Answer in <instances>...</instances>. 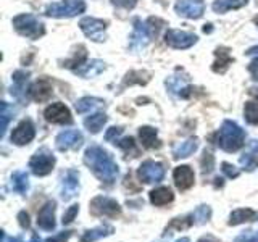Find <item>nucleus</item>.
I'll return each mask as SVG.
<instances>
[{"mask_svg": "<svg viewBox=\"0 0 258 242\" xmlns=\"http://www.w3.org/2000/svg\"><path fill=\"white\" fill-rule=\"evenodd\" d=\"M84 163L92 169V173L105 184H111L118 176V165L110 153L99 147L91 145L84 153Z\"/></svg>", "mask_w": 258, "mask_h": 242, "instance_id": "nucleus-1", "label": "nucleus"}, {"mask_svg": "<svg viewBox=\"0 0 258 242\" xmlns=\"http://www.w3.org/2000/svg\"><path fill=\"white\" fill-rule=\"evenodd\" d=\"M216 144L224 152H237L245 144V133L237 123L226 119L221 129L216 133Z\"/></svg>", "mask_w": 258, "mask_h": 242, "instance_id": "nucleus-2", "label": "nucleus"}, {"mask_svg": "<svg viewBox=\"0 0 258 242\" xmlns=\"http://www.w3.org/2000/svg\"><path fill=\"white\" fill-rule=\"evenodd\" d=\"M13 26L20 36L32 39V40H36L45 34L44 23L39 18H36L34 15H29V13H23V15L15 16Z\"/></svg>", "mask_w": 258, "mask_h": 242, "instance_id": "nucleus-3", "label": "nucleus"}, {"mask_svg": "<svg viewBox=\"0 0 258 242\" xmlns=\"http://www.w3.org/2000/svg\"><path fill=\"white\" fill-rule=\"evenodd\" d=\"M84 10H86L84 0H63V2L48 5L45 15L52 16V18H73V16L84 13Z\"/></svg>", "mask_w": 258, "mask_h": 242, "instance_id": "nucleus-4", "label": "nucleus"}, {"mask_svg": "<svg viewBox=\"0 0 258 242\" xmlns=\"http://www.w3.org/2000/svg\"><path fill=\"white\" fill-rule=\"evenodd\" d=\"M55 166V157L47 149L37 150L29 160V168L36 176H45L53 169Z\"/></svg>", "mask_w": 258, "mask_h": 242, "instance_id": "nucleus-5", "label": "nucleus"}, {"mask_svg": "<svg viewBox=\"0 0 258 242\" xmlns=\"http://www.w3.org/2000/svg\"><path fill=\"white\" fill-rule=\"evenodd\" d=\"M153 39L152 32L149 29V24L147 21H141L139 18L134 20V31H133V36H131V42H129V48L133 52H141L144 50L147 44Z\"/></svg>", "mask_w": 258, "mask_h": 242, "instance_id": "nucleus-6", "label": "nucleus"}, {"mask_svg": "<svg viewBox=\"0 0 258 242\" xmlns=\"http://www.w3.org/2000/svg\"><path fill=\"white\" fill-rule=\"evenodd\" d=\"M79 28L84 34L94 40V42H102L105 40V29H107V21L92 18V16H86L79 21Z\"/></svg>", "mask_w": 258, "mask_h": 242, "instance_id": "nucleus-7", "label": "nucleus"}, {"mask_svg": "<svg viewBox=\"0 0 258 242\" xmlns=\"http://www.w3.org/2000/svg\"><path fill=\"white\" fill-rule=\"evenodd\" d=\"M165 42L171 48H177V50H184L189 48L197 42V36L187 31H179V29H168L165 34Z\"/></svg>", "mask_w": 258, "mask_h": 242, "instance_id": "nucleus-8", "label": "nucleus"}, {"mask_svg": "<svg viewBox=\"0 0 258 242\" xmlns=\"http://www.w3.org/2000/svg\"><path fill=\"white\" fill-rule=\"evenodd\" d=\"M137 176H139L141 181L147 183V184L160 183L165 177V166L158 163V161L147 160L139 166V169H137Z\"/></svg>", "mask_w": 258, "mask_h": 242, "instance_id": "nucleus-9", "label": "nucleus"}, {"mask_svg": "<svg viewBox=\"0 0 258 242\" xmlns=\"http://www.w3.org/2000/svg\"><path fill=\"white\" fill-rule=\"evenodd\" d=\"M176 13L182 18L197 20L205 12V4L202 0H177L174 5Z\"/></svg>", "mask_w": 258, "mask_h": 242, "instance_id": "nucleus-10", "label": "nucleus"}, {"mask_svg": "<svg viewBox=\"0 0 258 242\" xmlns=\"http://www.w3.org/2000/svg\"><path fill=\"white\" fill-rule=\"evenodd\" d=\"M44 116L48 123H53V125H71L73 123L70 108L60 102L52 103L50 107H47L44 111Z\"/></svg>", "mask_w": 258, "mask_h": 242, "instance_id": "nucleus-11", "label": "nucleus"}, {"mask_svg": "<svg viewBox=\"0 0 258 242\" xmlns=\"http://www.w3.org/2000/svg\"><path fill=\"white\" fill-rule=\"evenodd\" d=\"M91 212L94 215H103V216H110V218H115L119 215L121 208L118 205L116 200H113L110 197H95L91 202Z\"/></svg>", "mask_w": 258, "mask_h": 242, "instance_id": "nucleus-12", "label": "nucleus"}, {"mask_svg": "<svg viewBox=\"0 0 258 242\" xmlns=\"http://www.w3.org/2000/svg\"><path fill=\"white\" fill-rule=\"evenodd\" d=\"M55 144H56V149L61 152L79 149L81 144H83V134L76 131V129H68V131H63L56 136Z\"/></svg>", "mask_w": 258, "mask_h": 242, "instance_id": "nucleus-13", "label": "nucleus"}, {"mask_svg": "<svg viewBox=\"0 0 258 242\" xmlns=\"http://www.w3.org/2000/svg\"><path fill=\"white\" fill-rule=\"evenodd\" d=\"M52 94H53V87L47 78L37 79L29 87V97L36 102H47L52 97Z\"/></svg>", "mask_w": 258, "mask_h": 242, "instance_id": "nucleus-14", "label": "nucleus"}, {"mask_svg": "<svg viewBox=\"0 0 258 242\" xmlns=\"http://www.w3.org/2000/svg\"><path fill=\"white\" fill-rule=\"evenodd\" d=\"M36 136V129L32 126L29 119H24L15 128V131L12 133V142L16 145H26L29 144Z\"/></svg>", "mask_w": 258, "mask_h": 242, "instance_id": "nucleus-15", "label": "nucleus"}, {"mask_svg": "<svg viewBox=\"0 0 258 242\" xmlns=\"http://www.w3.org/2000/svg\"><path fill=\"white\" fill-rule=\"evenodd\" d=\"M78 191H79V173L75 171V169H68L61 181V199L70 200L76 196Z\"/></svg>", "mask_w": 258, "mask_h": 242, "instance_id": "nucleus-16", "label": "nucleus"}, {"mask_svg": "<svg viewBox=\"0 0 258 242\" xmlns=\"http://www.w3.org/2000/svg\"><path fill=\"white\" fill-rule=\"evenodd\" d=\"M173 177H174V184H176L177 189L187 191L189 188H192V186H194V177H196V176H194V171H192L190 166L181 165V166L174 168Z\"/></svg>", "mask_w": 258, "mask_h": 242, "instance_id": "nucleus-17", "label": "nucleus"}, {"mask_svg": "<svg viewBox=\"0 0 258 242\" xmlns=\"http://www.w3.org/2000/svg\"><path fill=\"white\" fill-rule=\"evenodd\" d=\"M55 202L48 200L47 204L40 208V212L37 215V224L39 228H42L45 231H52L55 228Z\"/></svg>", "mask_w": 258, "mask_h": 242, "instance_id": "nucleus-18", "label": "nucleus"}, {"mask_svg": "<svg viewBox=\"0 0 258 242\" xmlns=\"http://www.w3.org/2000/svg\"><path fill=\"white\" fill-rule=\"evenodd\" d=\"M29 73L28 71H15L13 73V86H12V95H15L16 99H23V94L26 91V83H28Z\"/></svg>", "mask_w": 258, "mask_h": 242, "instance_id": "nucleus-19", "label": "nucleus"}, {"mask_svg": "<svg viewBox=\"0 0 258 242\" xmlns=\"http://www.w3.org/2000/svg\"><path fill=\"white\" fill-rule=\"evenodd\" d=\"M103 70H105V63L102 60H91V62H86L83 67L78 68L75 73L83 78H94L97 75H100Z\"/></svg>", "mask_w": 258, "mask_h": 242, "instance_id": "nucleus-20", "label": "nucleus"}, {"mask_svg": "<svg viewBox=\"0 0 258 242\" xmlns=\"http://www.w3.org/2000/svg\"><path fill=\"white\" fill-rule=\"evenodd\" d=\"M139 137H141V142H142L144 147H147V149L160 147V141H158V137H157V129L155 128L142 126L139 129Z\"/></svg>", "mask_w": 258, "mask_h": 242, "instance_id": "nucleus-21", "label": "nucleus"}, {"mask_svg": "<svg viewBox=\"0 0 258 242\" xmlns=\"http://www.w3.org/2000/svg\"><path fill=\"white\" fill-rule=\"evenodd\" d=\"M197 147H199L197 139H187V141L174 145L173 155H174V158H185V157L192 155V153L197 150Z\"/></svg>", "mask_w": 258, "mask_h": 242, "instance_id": "nucleus-22", "label": "nucleus"}, {"mask_svg": "<svg viewBox=\"0 0 258 242\" xmlns=\"http://www.w3.org/2000/svg\"><path fill=\"white\" fill-rule=\"evenodd\" d=\"M174 196H173V192L169 188H158V189H153L150 192V202L153 205H166L169 204V202H173Z\"/></svg>", "mask_w": 258, "mask_h": 242, "instance_id": "nucleus-23", "label": "nucleus"}, {"mask_svg": "<svg viewBox=\"0 0 258 242\" xmlns=\"http://www.w3.org/2000/svg\"><path fill=\"white\" fill-rule=\"evenodd\" d=\"M215 55H216V62L213 63V71L215 73H224L226 70H228L229 65H231V62H232L231 55L228 52V48H224V47L216 48Z\"/></svg>", "mask_w": 258, "mask_h": 242, "instance_id": "nucleus-24", "label": "nucleus"}, {"mask_svg": "<svg viewBox=\"0 0 258 242\" xmlns=\"http://www.w3.org/2000/svg\"><path fill=\"white\" fill-rule=\"evenodd\" d=\"M256 218V212L252 208H239L236 212H232L229 216V224L236 226V224H242L245 221H252Z\"/></svg>", "mask_w": 258, "mask_h": 242, "instance_id": "nucleus-25", "label": "nucleus"}, {"mask_svg": "<svg viewBox=\"0 0 258 242\" xmlns=\"http://www.w3.org/2000/svg\"><path fill=\"white\" fill-rule=\"evenodd\" d=\"M248 0H215L213 2V10L216 13H226L229 10H237L247 5Z\"/></svg>", "mask_w": 258, "mask_h": 242, "instance_id": "nucleus-26", "label": "nucleus"}, {"mask_svg": "<svg viewBox=\"0 0 258 242\" xmlns=\"http://www.w3.org/2000/svg\"><path fill=\"white\" fill-rule=\"evenodd\" d=\"M105 102L97 97H83L76 102V111L78 113H87L91 110H95L97 107H102Z\"/></svg>", "mask_w": 258, "mask_h": 242, "instance_id": "nucleus-27", "label": "nucleus"}, {"mask_svg": "<svg viewBox=\"0 0 258 242\" xmlns=\"http://www.w3.org/2000/svg\"><path fill=\"white\" fill-rule=\"evenodd\" d=\"M111 232H113L111 226L110 224H103V226H99V228H95V229L84 232V236H83V239H81V242H95L97 239H100V237L110 236Z\"/></svg>", "mask_w": 258, "mask_h": 242, "instance_id": "nucleus-28", "label": "nucleus"}, {"mask_svg": "<svg viewBox=\"0 0 258 242\" xmlns=\"http://www.w3.org/2000/svg\"><path fill=\"white\" fill-rule=\"evenodd\" d=\"M87 60V52H86V47L84 45H79L78 47V50L75 52V55H73V58L67 60L63 63V67H67V68H71V70H78L81 68L83 65L86 63Z\"/></svg>", "mask_w": 258, "mask_h": 242, "instance_id": "nucleus-29", "label": "nucleus"}, {"mask_svg": "<svg viewBox=\"0 0 258 242\" xmlns=\"http://www.w3.org/2000/svg\"><path fill=\"white\" fill-rule=\"evenodd\" d=\"M105 123H107V115H105V113H94L92 116H89V118L84 119V126L94 134L99 133Z\"/></svg>", "mask_w": 258, "mask_h": 242, "instance_id": "nucleus-30", "label": "nucleus"}, {"mask_svg": "<svg viewBox=\"0 0 258 242\" xmlns=\"http://www.w3.org/2000/svg\"><path fill=\"white\" fill-rule=\"evenodd\" d=\"M150 79V73L149 71H129L123 86H133V84H147Z\"/></svg>", "mask_w": 258, "mask_h": 242, "instance_id": "nucleus-31", "label": "nucleus"}, {"mask_svg": "<svg viewBox=\"0 0 258 242\" xmlns=\"http://www.w3.org/2000/svg\"><path fill=\"white\" fill-rule=\"evenodd\" d=\"M12 188H13V191L20 192V194H26V191L29 188L28 174L24 171H15L12 176Z\"/></svg>", "mask_w": 258, "mask_h": 242, "instance_id": "nucleus-32", "label": "nucleus"}, {"mask_svg": "<svg viewBox=\"0 0 258 242\" xmlns=\"http://www.w3.org/2000/svg\"><path fill=\"white\" fill-rule=\"evenodd\" d=\"M185 83H187V78L171 76V78L166 81V87L173 94H181V91H185Z\"/></svg>", "mask_w": 258, "mask_h": 242, "instance_id": "nucleus-33", "label": "nucleus"}, {"mask_svg": "<svg viewBox=\"0 0 258 242\" xmlns=\"http://www.w3.org/2000/svg\"><path fill=\"white\" fill-rule=\"evenodd\" d=\"M115 145H118L119 149H123V150L126 152V155L136 157L137 153H139V150H137V147H136V142H134L133 137H126V139H121V141L118 139Z\"/></svg>", "mask_w": 258, "mask_h": 242, "instance_id": "nucleus-34", "label": "nucleus"}, {"mask_svg": "<svg viewBox=\"0 0 258 242\" xmlns=\"http://www.w3.org/2000/svg\"><path fill=\"white\" fill-rule=\"evenodd\" d=\"M244 115L250 125H258V103L247 102L244 108Z\"/></svg>", "mask_w": 258, "mask_h": 242, "instance_id": "nucleus-35", "label": "nucleus"}, {"mask_svg": "<svg viewBox=\"0 0 258 242\" xmlns=\"http://www.w3.org/2000/svg\"><path fill=\"white\" fill-rule=\"evenodd\" d=\"M210 216H212V208L208 205H200L196 212L192 213V218L196 220V223L199 224H204L210 220Z\"/></svg>", "mask_w": 258, "mask_h": 242, "instance_id": "nucleus-36", "label": "nucleus"}, {"mask_svg": "<svg viewBox=\"0 0 258 242\" xmlns=\"http://www.w3.org/2000/svg\"><path fill=\"white\" fill-rule=\"evenodd\" d=\"M240 165L244 166L247 171H253V169L258 166V158L253 155V153H245V155L240 157Z\"/></svg>", "mask_w": 258, "mask_h": 242, "instance_id": "nucleus-37", "label": "nucleus"}, {"mask_svg": "<svg viewBox=\"0 0 258 242\" xmlns=\"http://www.w3.org/2000/svg\"><path fill=\"white\" fill-rule=\"evenodd\" d=\"M12 115H13V110L8 107L7 102H2V113H0V118H2V136L5 134L7 131V126H8V121L12 119Z\"/></svg>", "mask_w": 258, "mask_h": 242, "instance_id": "nucleus-38", "label": "nucleus"}, {"mask_svg": "<svg viewBox=\"0 0 258 242\" xmlns=\"http://www.w3.org/2000/svg\"><path fill=\"white\" fill-rule=\"evenodd\" d=\"M213 165H215V158L212 153L205 152L204 153V158H202V169H204V173H210L213 169Z\"/></svg>", "mask_w": 258, "mask_h": 242, "instance_id": "nucleus-39", "label": "nucleus"}, {"mask_svg": "<svg viewBox=\"0 0 258 242\" xmlns=\"http://www.w3.org/2000/svg\"><path fill=\"white\" fill-rule=\"evenodd\" d=\"M78 212H79V205H73V207H70L68 208V212L63 215V224H70L73 220H75V216L78 215Z\"/></svg>", "mask_w": 258, "mask_h": 242, "instance_id": "nucleus-40", "label": "nucleus"}, {"mask_svg": "<svg viewBox=\"0 0 258 242\" xmlns=\"http://www.w3.org/2000/svg\"><path fill=\"white\" fill-rule=\"evenodd\" d=\"M121 133H123V129L121 128H110L107 134H105V139H107L108 142H113V144H116L118 141V137L121 136Z\"/></svg>", "mask_w": 258, "mask_h": 242, "instance_id": "nucleus-41", "label": "nucleus"}, {"mask_svg": "<svg viewBox=\"0 0 258 242\" xmlns=\"http://www.w3.org/2000/svg\"><path fill=\"white\" fill-rule=\"evenodd\" d=\"M223 168V173L228 176V177H237L239 176V169L234 166V165H231V163H228V161H224V163L221 165Z\"/></svg>", "mask_w": 258, "mask_h": 242, "instance_id": "nucleus-42", "label": "nucleus"}, {"mask_svg": "<svg viewBox=\"0 0 258 242\" xmlns=\"http://www.w3.org/2000/svg\"><path fill=\"white\" fill-rule=\"evenodd\" d=\"M111 4L118 8H124V10H131L136 7L137 0H111Z\"/></svg>", "mask_w": 258, "mask_h": 242, "instance_id": "nucleus-43", "label": "nucleus"}, {"mask_svg": "<svg viewBox=\"0 0 258 242\" xmlns=\"http://www.w3.org/2000/svg\"><path fill=\"white\" fill-rule=\"evenodd\" d=\"M71 234H73V231L58 232V234H56V236H53V237H48L45 242H67V240L71 237Z\"/></svg>", "mask_w": 258, "mask_h": 242, "instance_id": "nucleus-44", "label": "nucleus"}, {"mask_svg": "<svg viewBox=\"0 0 258 242\" xmlns=\"http://www.w3.org/2000/svg\"><path fill=\"white\" fill-rule=\"evenodd\" d=\"M248 71H250V75H252L253 79H258V58L252 60L248 65Z\"/></svg>", "mask_w": 258, "mask_h": 242, "instance_id": "nucleus-45", "label": "nucleus"}, {"mask_svg": "<svg viewBox=\"0 0 258 242\" xmlns=\"http://www.w3.org/2000/svg\"><path fill=\"white\" fill-rule=\"evenodd\" d=\"M18 220H20V224L23 226V228H28V226H29V216H28L26 212H21L18 215Z\"/></svg>", "mask_w": 258, "mask_h": 242, "instance_id": "nucleus-46", "label": "nucleus"}, {"mask_svg": "<svg viewBox=\"0 0 258 242\" xmlns=\"http://www.w3.org/2000/svg\"><path fill=\"white\" fill-rule=\"evenodd\" d=\"M248 147H250V150H252V152L258 153V141H252V142L248 144Z\"/></svg>", "mask_w": 258, "mask_h": 242, "instance_id": "nucleus-47", "label": "nucleus"}, {"mask_svg": "<svg viewBox=\"0 0 258 242\" xmlns=\"http://www.w3.org/2000/svg\"><path fill=\"white\" fill-rule=\"evenodd\" d=\"M199 242H218L215 237H212V236H205V237H202Z\"/></svg>", "mask_w": 258, "mask_h": 242, "instance_id": "nucleus-48", "label": "nucleus"}, {"mask_svg": "<svg viewBox=\"0 0 258 242\" xmlns=\"http://www.w3.org/2000/svg\"><path fill=\"white\" fill-rule=\"evenodd\" d=\"M247 55H255V53H258V45L256 47H252V48H248V50L245 52Z\"/></svg>", "mask_w": 258, "mask_h": 242, "instance_id": "nucleus-49", "label": "nucleus"}, {"mask_svg": "<svg viewBox=\"0 0 258 242\" xmlns=\"http://www.w3.org/2000/svg\"><path fill=\"white\" fill-rule=\"evenodd\" d=\"M31 242H40L39 236H36V234H32V237H31Z\"/></svg>", "mask_w": 258, "mask_h": 242, "instance_id": "nucleus-50", "label": "nucleus"}, {"mask_svg": "<svg viewBox=\"0 0 258 242\" xmlns=\"http://www.w3.org/2000/svg\"><path fill=\"white\" fill-rule=\"evenodd\" d=\"M5 242H7V240H5ZM8 242H23V239H21V237H13V239H10Z\"/></svg>", "mask_w": 258, "mask_h": 242, "instance_id": "nucleus-51", "label": "nucleus"}, {"mask_svg": "<svg viewBox=\"0 0 258 242\" xmlns=\"http://www.w3.org/2000/svg\"><path fill=\"white\" fill-rule=\"evenodd\" d=\"M176 242H190V240H189L187 237H181L179 240H176Z\"/></svg>", "mask_w": 258, "mask_h": 242, "instance_id": "nucleus-52", "label": "nucleus"}, {"mask_svg": "<svg viewBox=\"0 0 258 242\" xmlns=\"http://www.w3.org/2000/svg\"><path fill=\"white\" fill-rule=\"evenodd\" d=\"M255 24H256V26H258V16H256V18H255Z\"/></svg>", "mask_w": 258, "mask_h": 242, "instance_id": "nucleus-53", "label": "nucleus"}, {"mask_svg": "<svg viewBox=\"0 0 258 242\" xmlns=\"http://www.w3.org/2000/svg\"><path fill=\"white\" fill-rule=\"evenodd\" d=\"M256 97H258V94H256Z\"/></svg>", "mask_w": 258, "mask_h": 242, "instance_id": "nucleus-54", "label": "nucleus"}]
</instances>
